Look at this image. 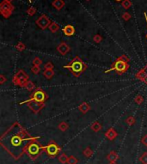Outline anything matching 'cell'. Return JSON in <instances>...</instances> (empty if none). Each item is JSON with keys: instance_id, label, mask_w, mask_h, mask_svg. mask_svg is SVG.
<instances>
[{"instance_id": "obj_24", "label": "cell", "mask_w": 147, "mask_h": 164, "mask_svg": "<svg viewBox=\"0 0 147 164\" xmlns=\"http://www.w3.org/2000/svg\"><path fill=\"white\" fill-rule=\"evenodd\" d=\"M135 121H136V119H135V118L133 117V116H128L127 119H126V123L128 125H133L134 124H135Z\"/></svg>"}, {"instance_id": "obj_1", "label": "cell", "mask_w": 147, "mask_h": 164, "mask_svg": "<svg viewBox=\"0 0 147 164\" xmlns=\"http://www.w3.org/2000/svg\"><path fill=\"white\" fill-rule=\"evenodd\" d=\"M39 138L31 136L21 124L15 122L1 136L0 144L8 153L17 160L25 153L29 143Z\"/></svg>"}, {"instance_id": "obj_22", "label": "cell", "mask_w": 147, "mask_h": 164, "mask_svg": "<svg viewBox=\"0 0 147 164\" xmlns=\"http://www.w3.org/2000/svg\"><path fill=\"white\" fill-rule=\"evenodd\" d=\"M68 157L65 154V153H62V154H60L59 156V157H58V159H59V162L60 163L62 164H65V163H67V162H68Z\"/></svg>"}, {"instance_id": "obj_16", "label": "cell", "mask_w": 147, "mask_h": 164, "mask_svg": "<svg viewBox=\"0 0 147 164\" xmlns=\"http://www.w3.org/2000/svg\"><path fill=\"white\" fill-rule=\"evenodd\" d=\"M78 109L79 111L83 113V114H85L87 113L90 110H91V106L87 103V102H83L79 105L78 107Z\"/></svg>"}, {"instance_id": "obj_34", "label": "cell", "mask_w": 147, "mask_h": 164, "mask_svg": "<svg viewBox=\"0 0 147 164\" xmlns=\"http://www.w3.org/2000/svg\"><path fill=\"white\" fill-rule=\"evenodd\" d=\"M40 71H41V67H40V66H35V65H34V66L31 68V72L34 73V74H39Z\"/></svg>"}, {"instance_id": "obj_7", "label": "cell", "mask_w": 147, "mask_h": 164, "mask_svg": "<svg viewBox=\"0 0 147 164\" xmlns=\"http://www.w3.org/2000/svg\"><path fill=\"white\" fill-rule=\"evenodd\" d=\"M61 149L60 147L58 145L57 143H55L54 141L51 140L48 144L47 146H45V151L47 153V155L49 156L50 157H55L58 156V154L60 152Z\"/></svg>"}, {"instance_id": "obj_35", "label": "cell", "mask_w": 147, "mask_h": 164, "mask_svg": "<svg viewBox=\"0 0 147 164\" xmlns=\"http://www.w3.org/2000/svg\"><path fill=\"white\" fill-rule=\"evenodd\" d=\"M93 41L98 44V43H100L101 41H102V37H101V35H96L94 37H93Z\"/></svg>"}, {"instance_id": "obj_42", "label": "cell", "mask_w": 147, "mask_h": 164, "mask_svg": "<svg viewBox=\"0 0 147 164\" xmlns=\"http://www.w3.org/2000/svg\"><path fill=\"white\" fill-rule=\"evenodd\" d=\"M116 2H121V1H123V0H115Z\"/></svg>"}, {"instance_id": "obj_39", "label": "cell", "mask_w": 147, "mask_h": 164, "mask_svg": "<svg viewBox=\"0 0 147 164\" xmlns=\"http://www.w3.org/2000/svg\"><path fill=\"white\" fill-rule=\"evenodd\" d=\"M144 15H145V17H146V23H147V15H146V13L145 12V13H144ZM146 39H147V34H146Z\"/></svg>"}, {"instance_id": "obj_38", "label": "cell", "mask_w": 147, "mask_h": 164, "mask_svg": "<svg viewBox=\"0 0 147 164\" xmlns=\"http://www.w3.org/2000/svg\"><path fill=\"white\" fill-rule=\"evenodd\" d=\"M141 143H142L145 146H146L147 147V134L146 135H145V136L142 138V139H141Z\"/></svg>"}, {"instance_id": "obj_25", "label": "cell", "mask_w": 147, "mask_h": 164, "mask_svg": "<svg viewBox=\"0 0 147 164\" xmlns=\"http://www.w3.org/2000/svg\"><path fill=\"white\" fill-rule=\"evenodd\" d=\"M83 154H84L86 157H91L93 156V151H92V150H91L90 147H87L86 149L84 150Z\"/></svg>"}, {"instance_id": "obj_8", "label": "cell", "mask_w": 147, "mask_h": 164, "mask_svg": "<svg viewBox=\"0 0 147 164\" xmlns=\"http://www.w3.org/2000/svg\"><path fill=\"white\" fill-rule=\"evenodd\" d=\"M14 10V6L11 4V3H9V2H6L4 0H3L0 3V12L2 14V16L5 18V19H8L12 12Z\"/></svg>"}, {"instance_id": "obj_3", "label": "cell", "mask_w": 147, "mask_h": 164, "mask_svg": "<svg viewBox=\"0 0 147 164\" xmlns=\"http://www.w3.org/2000/svg\"><path fill=\"white\" fill-rule=\"evenodd\" d=\"M64 68L69 70L75 77H79L87 70V65L78 56H77L68 64L65 65Z\"/></svg>"}, {"instance_id": "obj_5", "label": "cell", "mask_w": 147, "mask_h": 164, "mask_svg": "<svg viewBox=\"0 0 147 164\" xmlns=\"http://www.w3.org/2000/svg\"><path fill=\"white\" fill-rule=\"evenodd\" d=\"M48 94L41 88H37L35 89L33 93L29 96V98L26 101H23L22 102H20V105L25 104V103H29L30 102H36L39 103H45V102L48 99Z\"/></svg>"}, {"instance_id": "obj_11", "label": "cell", "mask_w": 147, "mask_h": 164, "mask_svg": "<svg viewBox=\"0 0 147 164\" xmlns=\"http://www.w3.org/2000/svg\"><path fill=\"white\" fill-rule=\"evenodd\" d=\"M70 50H71L70 46H68L65 42H61L57 47V51L62 55H65L70 52Z\"/></svg>"}, {"instance_id": "obj_15", "label": "cell", "mask_w": 147, "mask_h": 164, "mask_svg": "<svg viewBox=\"0 0 147 164\" xmlns=\"http://www.w3.org/2000/svg\"><path fill=\"white\" fill-rule=\"evenodd\" d=\"M52 5L57 10H60L64 8V6L65 5V3L64 0H53L52 3Z\"/></svg>"}, {"instance_id": "obj_29", "label": "cell", "mask_w": 147, "mask_h": 164, "mask_svg": "<svg viewBox=\"0 0 147 164\" xmlns=\"http://www.w3.org/2000/svg\"><path fill=\"white\" fill-rule=\"evenodd\" d=\"M134 102L135 103H137L138 105H141L144 102V98L141 95H138L135 98H134Z\"/></svg>"}, {"instance_id": "obj_33", "label": "cell", "mask_w": 147, "mask_h": 164, "mask_svg": "<svg viewBox=\"0 0 147 164\" xmlns=\"http://www.w3.org/2000/svg\"><path fill=\"white\" fill-rule=\"evenodd\" d=\"M131 17H132V16H131V14H130L129 12H124V13L122 14V19H123L124 21H126V22L129 21V20L131 19Z\"/></svg>"}, {"instance_id": "obj_26", "label": "cell", "mask_w": 147, "mask_h": 164, "mask_svg": "<svg viewBox=\"0 0 147 164\" xmlns=\"http://www.w3.org/2000/svg\"><path fill=\"white\" fill-rule=\"evenodd\" d=\"M121 5L125 9H128L133 5V3H132V2L130 0H123L122 3H121Z\"/></svg>"}, {"instance_id": "obj_31", "label": "cell", "mask_w": 147, "mask_h": 164, "mask_svg": "<svg viewBox=\"0 0 147 164\" xmlns=\"http://www.w3.org/2000/svg\"><path fill=\"white\" fill-rule=\"evenodd\" d=\"M140 161L143 164H147V152H144V153L140 156Z\"/></svg>"}, {"instance_id": "obj_9", "label": "cell", "mask_w": 147, "mask_h": 164, "mask_svg": "<svg viewBox=\"0 0 147 164\" xmlns=\"http://www.w3.org/2000/svg\"><path fill=\"white\" fill-rule=\"evenodd\" d=\"M35 22H36V25H37L41 29H42V30H45L46 28H49L50 24L52 23V22L50 21V19H49L48 17L45 14L42 15V16L36 20Z\"/></svg>"}, {"instance_id": "obj_30", "label": "cell", "mask_w": 147, "mask_h": 164, "mask_svg": "<svg viewBox=\"0 0 147 164\" xmlns=\"http://www.w3.org/2000/svg\"><path fill=\"white\" fill-rule=\"evenodd\" d=\"M78 160L74 156H70L69 157L67 164H78Z\"/></svg>"}, {"instance_id": "obj_18", "label": "cell", "mask_w": 147, "mask_h": 164, "mask_svg": "<svg viewBox=\"0 0 147 164\" xmlns=\"http://www.w3.org/2000/svg\"><path fill=\"white\" fill-rule=\"evenodd\" d=\"M25 89H27V90H29V91H34L35 89H36V87H35V83L32 82V81H30V80H29L27 83H26V84L24 85V87H23Z\"/></svg>"}, {"instance_id": "obj_19", "label": "cell", "mask_w": 147, "mask_h": 164, "mask_svg": "<svg viewBox=\"0 0 147 164\" xmlns=\"http://www.w3.org/2000/svg\"><path fill=\"white\" fill-rule=\"evenodd\" d=\"M54 74H55V72H54L53 70H45L43 71V76H44L47 79H48V80L52 79V78L53 77Z\"/></svg>"}, {"instance_id": "obj_2", "label": "cell", "mask_w": 147, "mask_h": 164, "mask_svg": "<svg viewBox=\"0 0 147 164\" xmlns=\"http://www.w3.org/2000/svg\"><path fill=\"white\" fill-rule=\"evenodd\" d=\"M129 58L125 54L120 55V57L117 58V59L112 64L110 69H108V70L105 71V73H108L110 71H114L116 72L118 75H122L124 73H126L128 69L130 68L129 65Z\"/></svg>"}, {"instance_id": "obj_14", "label": "cell", "mask_w": 147, "mask_h": 164, "mask_svg": "<svg viewBox=\"0 0 147 164\" xmlns=\"http://www.w3.org/2000/svg\"><path fill=\"white\" fill-rule=\"evenodd\" d=\"M146 70H147V64H146L145 67H143L141 70H140L137 74H136V78H138L139 80L145 82L146 77Z\"/></svg>"}, {"instance_id": "obj_20", "label": "cell", "mask_w": 147, "mask_h": 164, "mask_svg": "<svg viewBox=\"0 0 147 164\" xmlns=\"http://www.w3.org/2000/svg\"><path fill=\"white\" fill-rule=\"evenodd\" d=\"M49 29H50V31L51 32H52V33H56V32H58L59 30V25L58 24V23H56V22H52L51 24H50V26H49L48 28Z\"/></svg>"}, {"instance_id": "obj_21", "label": "cell", "mask_w": 147, "mask_h": 164, "mask_svg": "<svg viewBox=\"0 0 147 164\" xmlns=\"http://www.w3.org/2000/svg\"><path fill=\"white\" fill-rule=\"evenodd\" d=\"M91 129L93 131H95V132H98V131H101V125L98 121H96V122H94V123L91 125Z\"/></svg>"}, {"instance_id": "obj_40", "label": "cell", "mask_w": 147, "mask_h": 164, "mask_svg": "<svg viewBox=\"0 0 147 164\" xmlns=\"http://www.w3.org/2000/svg\"><path fill=\"white\" fill-rule=\"evenodd\" d=\"M4 1H6V2H9V3H11L12 1H14V0H4Z\"/></svg>"}, {"instance_id": "obj_12", "label": "cell", "mask_w": 147, "mask_h": 164, "mask_svg": "<svg viewBox=\"0 0 147 164\" xmlns=\"http://www.w3.org/2000/svg\"><path fill=\"white\" fill-rule=\"evenodd\" d=\"M117 136H118V133H117V131H116L114 128H109V129L105 132V137H106L108 140H110V141L114 140L115 138H117Z\"/></svg>"}, {"instance_id": "obj_43", "label": "cell", "mask_w": 147, "mask_h": 164, "mask_svg": "<svg viewBox=\"0 0 147 164\" xmlns=\"http://www.w3.org/2000/svg\"><path fill=\"white\" fill-rule=\"evenodd\" d=\"M109 164H117L116 163H109Z\"/></svg>"}, {"instance_id": "obj_17", "label": "cell", "mask_w": 147, "mask_h": 164, "mask_svg": "<svg viewBox=\"0 0 147 164\" xmlns=\"http://www.w3.org/2000/svg\"><path fill=\"white\" fill-rule=\"evenodd\" d=\"M107 159L110 162V163H115L118 159H119V156L116 152L114 151H111L108 156H107Z\"/></svg>"}, {"instance_id": "obj_23", "label": "cell", "mask_w": 147, "mask_h": 164, "mask_svg": "<svg viewBox=\"0 0 147 164\" xmlns=\"http://www.w3.org/2000/svg\"><path fill=\"white\" fill-rule=\"evenodd\" d=\"M58 128H59L61 131H65L69 128V125H68L66 122L62 121V122H60V123L59 124Z\"/></svg>"}, {"instance_id": "obj_41", "label": "cell", "mask_w": 147, "mask_h": 164, "mask_svg": "<svg viewBox=\"0 0 147 164\" xmlns=\"http://www.w3.org/2000/svg\"><path fill=\"white\" fill-rule=\"evenodd\" d=\"M145 83L147 84V70H146V80H145Z\"/></svg>"}, {"instance_id": "obj_36", "label": "cell", "mask_w": 147, "mask_h": 164, "mask_svg": "<svg viewBox=\"0 0 147 164\" xmlns=\"http://www.w3.org/2000/svg\"><path fill=\"white\" fill-rule=\"evenodd\" d=\"M44 69L45 70H53V64H52V62H48L47 64H45Z\"/></svg>"}, {"instance_id": "obj_32", "label": "cell", "mask_w": 147, "mask_h": 164, "mask_svg": "<svg viewBox=\"0 0 147 164\" xmlns=\"http://www.w3.org/2000/svg\"><path fill=\"white\" fill-rule=\"evenodd\" d=\"M42 64V60L40 58L35 57V58H34V60H33V64H34V65H35V66H40Z\"/></svg>"}, {"instance_id": "obj_13", "label": "cell", "mask_w": 147, "mask_h": 164, "mask_svg": "<svg viewBox=\"0 0 147 164\" xmlns=\"http://www.w3.org/2000/svg\"><path fill=\"white\" fill-rule=\"evenodd\" d=\"M62 31H63V33H64L65 35H66V36H72L75 34V28L72 25L69 24V25L65 26L63 28Z\"/></svg>"}, {"instance_id": "obj_27", "label": "cell", "mask_w": 147, "mask_h": 164, "mask_svg": "<svg viewBox=\"0 0 147 164\" xmlns=\"http://www.w3.org/2000/svg\"><path fill=\"white\" fill-rule=\"evenodd\" d=\"M36 11H37V9H36V8H35V7L30 6V7L27 9V14H28L29 16H34V15L36 13Z\"/></svg>"}, {"instance_id": "obj_28", "label": "cell", "mask_w": 147, "mask_h": 164, "mask_svg": "<svg viewBox=\"0 0 147 164\" xmlns=\"http://www.w3.org/2000/svg\"><path fill=\"white\" fill-rule=\"evenodd\" d=\"M16 50L19 51V52H23V51L26 49V46H25L24 43H22V42H18L17 45L16 46Z\"/></svg>"}, {"instance_id": "obj_4", "label": "cell", "mask_w": 147, "mask_h": 164, "mask_svg": "<svg viewBox=\"0 0 147 164\" xmlns=\"http://www.w3.org/2000/svg\"><path fill=\"white\" fill-rule=\"evenodd\" d=\"M42 151H45V147L42 146L38 142L37 139L32 140L29 143L26 150H25V153L29 157V158H31L33 161H35L42 153Z\"/></svg>"}, {"instance_id": "obj_6", "label": "cell", "mask_w": 147, "mask_h": 164, "mask_svg": "<svg viewBox=\"0 0 147 164\" xmlns=\"http://www.w3.org/2000/svg\"><path fill=\"white\" fill-rule=\"evenodd\" d=\"M29 81V76L23 70H19L16 75L12 77V83L16 86L23 88L26 83Z\"/></svg>"}, {"instance_id": "obj_10", "label": "cell", "mask_w": 147, "mask_h": 164, "mask_svg": "<svg viewBox=\"0 0 147 164\" xmlns=\"http://www.w3.org/2000/svg\"><path fill=\"white\" fill-rule=\"evenodd\" d=\"M27 106L35 114H38L42 110L45 108V103H39L36 102H30L27 103Z\"/></svg>"}, {"instance_id": "obj_37", "label": "cell", "mask_w": 147, "mask_h": 164, "mask_svg": "<svg viewBox=\"0 0 147 164\" xmlns=\"http://www.w3.org/2000/svg\"><path fill=\"white\" fill-rule=\"evenodd\" d=\"M6 81H7V78L4 77V75L1 74L0 75V84H3Z\"/></svg>"}, {"instance_id": "obj_44", "label": "cell", "mask_w": 147, "mask_h": 164, "mask_svg": "<svg viewBox=\"0 0 147 164\" xmlns=\"http://www.w3.org/2000/svg\"><path fill=\"white\" fill-rule=\"evenodd\" d=\"M86 1H91V0H86Z\"/></svg>"}]
</instances>
